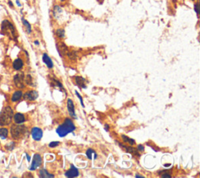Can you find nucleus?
<instances>
[{
    "instance_id": "obj_18",
    "label": "nucleus",
    "mask_w": 200,
    "mask_h": 178,
    "mask_svg": "<svg viewBox=\"0 0 200 178\" xmlns=\"http://www.w3.org/2000/svg\"><path fill=\"white\" fill-rule=\"evenodd\" d=\"M39 176L42 178H45V177L53 178L54 177V175L49 173L45 169H42V170H40V171H39Z\"/></svg>"
},
{
    "instance_id": "obj_30",
    "label": "nucleus",
    "mask_w": 200,
    "mask_h": 178,
    "mask_svg": "<svg viewBox=\"0 0 200 178\" xmlns=\"http://www.w3.org/2000/svg\"><path fill=\"white\" fill-rule=\"evenodd\" d=\"M137 149H138V151H144V150H145V148H144L143 145H138V148H137Z\"/></svg>"
},
{
    "instance_id": "obj_22",
    "label": "nucleus",
    "mask_w": 200,
    "mask_h": 178,
    "mask_svg": "<svg viewBox=\"0 0 200 178\" xmlns=\"http://www.w3.org/2000/svg\"><path fill=\"white\" fill-rule=\"evenodd\" d=\"M92 155H96V156H97V154L95 153V151H94V150H92V149L91 148L88 149L87 151H86V156H87L88 159H92Z\"/></svg>"
},
{
    "instance_id": "obj_21",
    "label": "nucleus",
    "mask_w": 200,
    "mask_h": 178,
    "mask_svg": "<svg viewBox=\"0 0 200 178\" xmlns=\"http://www.w3.org/2000/svg\"><path fill=\"white\" fill-rule=\"evenodd\" d=\"M9 131L6 128H0V137L2 139H6L8 136Z\"/></svg>"
},
{
    "instance_id": "obj_38",
    "label": "nucleus",
    "mask_w": 200,
    "mask_h": 178,
    "mask_svg": "<svg viewBox=\"0 0 200 178\" xmlns=\"http://www.w3.org/2000/svg\"><path fill=\"white\" fill-rule=\"evenodd\" d=\"M136 177H143V176H140V175H138V174H137V175H136Z\"/></svg>"
},
{
    "instance_id": "obj_39",
    "label": "nucleus",
    "mask_w": 200,
    "mask_h": 178,
    "mask_svg": "<svg viewBox=\"0 0 200 178\" xmlns=\"http://www.w3.org/2000/svg\"><path fill=\"white\" fill-rule=\"evenodd\" d=\"M60 1H64V0H60Z\"/></svg>"
},
{
    "instance_id": "obj_36",
    "label": "nucleus",
    "mask_w": 200,
    "mask_h": 178,
    "mask_svg": "<svg viewBox=\"0 0 200 178\" xmlns=\"http://www.w3.org/2000/svg\"><path fill=\"white\" fill-rule=\"evenodd\" d=\"M35 45H38H38H39V42H38V41H37V40H36V41H35Z\"/></svg>"
},
{
    "instance_id": "obj_11",
    "label": "nucleus",
    "mask_w": 200,
    "mask_h": 178,
    "mask_svg": "<svg viewBox=\"0 0 200 178\" xmlns=\"http://www.w3.org/2000/svg\"><path fill=\"white\" fill-rule=\"evenodd\" d=\"M118 145H120L121 148H125V150L127 151V152L130 153V154H133V155H137V156H139L138 149L134 148L131 147V146H126V145H121V144H120V143H118Z\"/></svg>"
},
{
    "instance_id": "obj_26",
    "label": "nucleus",
    "mask_w": 200,
    "mask_h": 178,
    "mask_svg": "<svg viewBox=\"0 0 200 178\" xmlns=\"http://www.w3.org/2000/svg\"><path fill=\"white\" fill-rule=\"evenodd\" d=\"M25 82H27V84L30 85V86H32V85H33V78H32V77H31L30 75H27Z\"/></svg>"
},
{
    "instance_id": "obj_24",
    "label": "nucleus",
    "mask_w": 200,
    "mask_h": 178,
    "mask_svg": "<svg viewBox=\"0 0 200 178\" xmlns=\"http://www.w3.org/2000/svg\"><path fill=\"white\" fill-rule=\"evenodd\" d=\"M52 85H53V86H58V87H60L61 90H63V85L61 84L60 82H59L57 79H55V78H53V83H52Z\"/></svg>"
},
{
    "instance_id": "obj_19",
    "label": "nucleus",
    "mask_w": 200,
    "mask_h": 178,
    "mask_svg": "<svg viewBox=\"0 0 200 178\" xmlns=\"http://www.w3.org/2000/svg\"><path fill=\"white\" fill-rule=\"evenodd\" d=\"M21 21H22V23H23V26L25 27L26 31H27L28 34L31 33V25L30 24L29 22L27 21V20H25L24 18H23V17L21 18Z\"/></svg>"
},
{
    "instance_id": "obj_10",
    "label": "nucleus",
    "mask_w": 200,
    "mask_h": 178,
    "mask_svg": "<svg viewBox=\"0 0 200 178\" xmlns=\"http://www.w3.org/2000/svg\"><path fill=\"white\" fill-rule=\"evenodd\" d=\"M38 94L35 90H31L29 92L25 93V94L23 95L24 99L28 100H35L38 98Z\"/></svg>"
},
{
    "instance_id": "obj_3",
    "label": "nucleus",
    "mask_w": 200,
    "mask_h": 178,
    "mask_svg": "<svg viewBox=\"0 0 200 178\" xmlns=\"http://www.w3.org/2000/svg\"><path fill=\"white\" fill-rule=\"evenodd\" d=\"M27 127L23 125H12L10 128V134L12 137L15 140H19L25 135L27 133Z\"/></svg>"
},
{
    "instance_id": "obj_14",
    "label": "nucleus",
    "mask_w": 200,
    "mask_h": 178,
    "mask_svg": "<svg viewBox=\"0 0 200 178\" xmlns=\"http://www.w3.org/2000/svg\"><path fill=\"white\" fill-rule=\"evenodd\" d=\"M42 61L43 62L45 63V65H47V67L49 68H53V63L52 61V59L48 56V54L46 53H44L42 55Z\"/></svg>"
},
{
    "instance_id": "obj_7",
    "label": "nucleus",
    "mask_w": 200,
    "mask_h": 178,
    "mask_svg": "<svg viewBox=\"0 0 200 178\" xmlns=\"http://www.w3.org/2000/svg\"><path fill=\"white\" fill-rule=\"evenodd\" d=\"M31 136H32V138L35 141H40L43 136L42 130L38 127H34L33 129H31Z\"/></svg>"
},
{
    "instance_id": "obj_17",
    "label": "nucleus",
    "mask_w": 200,
    "mask_h": 178,
    "mask_svg": "<svg viewBox=\"0 0 200 178\" xmlns=\"http://www.w3.org/2000/svg\"><path fill=\"white\" fill-rule=\"evenodd\" d=\"M23 96V93H22L21 90H17V91H16L14 92V94H13V96H12L11 100L12 102H17Z\"/></svg>"
},
{
    "instance_id": "obj_23",
    "label": "nucleus",
    "mask_w": 200,
    "mask_h": 178,
    "mask_svg": "<svg viewBox=\"0 0 200 178\" xmlns=\"http://www.w3.org/2000/svg\"><path fill=\"white\" fill-rule=\"evenodd\" d=\"M67 57H69L70 60H72V61H75L76 59H77V57H78V56H77V53H76L75 51H70V52L68 51Z\"/></svg>"
},
{
    "instance_id": "obj_29",
    "label": "nucleus",
    "mask_w": 200,
    "mask_h": 178,
    "mask_svg": "<svg viewBox=\"0 0 200 178\" xmlns=\"http://www.w3.org/2000/svg\"><path fill=\"white\" fill-rule=\"evenodd\" d=\"M194 9H195V13L197 14V15H198V14H199V10H198V3L195 4Z\"/></svg>"
},
{
    "instance_id": "obj_32",
    "label": "nucleus",
    "mask_w": 200,
    "mask_h": 178,
    "mask_svg": "<svg viewBox=\"0 0 200 178\" xmlns=\"http://www.w3.org/2000/svg\"><path fill=\"white\" fill-rule=\"evenodd\" d=\"M162 177H171V175H169V173H164L163 175H162Z\"/></svg>"
},
{
    "instance_id": "obj_6",
    "label": "nucleus",
    "mask_w": 200,
    "mask_h": 178,
    "mask_svg": "<svg viewBox=\"0 0 200 178\" xmlns=\"http://www.w3.org/2000/svg\"><path fill=\"white\" fill-rule=\"evenodd\" d=\"M42 163V159L41 155H38V154H35L34 155L33 161H32L31 167H30V170H35L38 167L41 166Z\"/></svg>"
},
{
    "instance_id": "obj_20",
    "label": "nucleus",
    "mask_w": 200,
    "mask_h": 178,
    "mask_svg": "<svg viewBox=\"0 0 200 178\" xmlns=\"http://www.w3.org/2000/svg\"><path fill=\"white\" fill-rule=\"evenodd\" d=\"M121 137H122V140H123V141H124V143H128V144H129L130 145H134V144H135V141H134V140L131 139V138L128 137V136L122 135L121 136Z\"/></svg>"
},
{
    "instance_id": "obj_1",
    "label": "nucleus",
    "mask_w": 200,
    "mask_h": 178,
    "mask_svg": "<svg viewBox=\"0 0 200 178\" xmlns=\"http://www.w3.org/2000/svg\"><path fill=\"white\" fill-rule=\"evenodd\" d=\"M75 129L76 127L73 121L69 118H66L64 122L62 125L59 126L58 128L56 129V132L60 137H64L68 133L74 132Z\"/></svg>"
},
{
    "instance_id": "obj_2",
    "label": "nucleus",
    "mask_w": 200,
    "mask_h": 178,
    "mask_svg": "<svg viewBox=\"0 0 200 178\" xmlns=\"http://www.w3.org/2000/svg\"><path fill=\"white\" fill-rule=\"evenodd\" d=\"M14 117V111L10 106L4 108L0 112V126H8L11 123Z\"/></svg>"
},
{
    "instance_id": "obj_16",
    "label": "nucleus",
    "mask_w": 200,
    "mask_h": 178,
    "mask_svg": "<svg viewBox=\"0 0 200 178\" xmlns=\"http://www.w3.org/2000/svg\"><path fill=\"white\" fill-rule=\"evenodd\" d=\"M57 50H58L60 54H66V53H67L68 51H69L68 50L67 46L65 45L64 43H60V44L57 45Z\"/></svg>"
},
{
    "instance_id": "obj_34",
    "label": "nucleus",
    "mask_w": 200,
    "mask_h": 178,
    "mask_svg": "<svg viewBox=\"0 0 200 178\" xmlns=\"http://www.w3.org/2000/svg\"><path fill=\"white\" fill-rule=\"evenodd\" d=\"M109 126L107 124H106L105 125V129L106 130V131H109Z\"/></svg>"
},
{
    "instance_id": "obj_37",
    "label": "nucleus",
    "mask_w": 200,
    "mask_h": 178,
    "mask_svg": "<svg viewBox=\"0 0 200 178\" xmlns=\"http://www.w3.org/2000/svg\"><path fill=\"white\" fill-rule=\"evenodd\" d=\"M170 166H171V164H165V165H164V167H170Z\"/></svg>"
},
{
    "instance_id": "obj_40",
    "label": "nucleus",
    "mask_w": 200,
    "mask_h": 178,
    "mask_svg": "<svg viewBox=\"0 0 200 178\" xmlns=\"http://www.w3.org/2000/svg\"><path fill=\"white\" fill-rule=\"evenodd\" d=\"M193 1H194V0H193Z\"/></svg>"
},
{
    "instance_id": "obj_8",
    "label": "nucleus",
    "mask_w": 200,
    "mask_h": 178,
    "mask_svg": "<svg viewBox=\"0 0 200 178\" xmlns=\"http://www.w3.org/2000/svg\"><path fill=\"white\" fill-rule=\"evenodd\" d=\"M65 176L66 177H77L79 176V171L74 165L71 164L70 170L65 173Z\"/></svg>"
},
{
    "instance_id": "obj_33",
    "label": "nucleus",
    "mask_w": 200,
    "mask_h": 178,
    "mask_svg": "<svg viewBox=\"0 0 200 178\" xmlns=\"http://www.w3.org/2000/svg\"><path fill=\"white\" fill-rule=\"evenodd\" d=\"M16 3H17V5L19 7H20V6H21V4H20V2L19 0H16Z\"/></svg>"
},
{
    "instance_id": "obj_27",
    "label": "nucleus",
    "mask_w": 200,
    "mask_h": 178,
    "mask_svg": "<svg viewBox=\"0 0 200 178\" xmlns=\"http://www.w3.org/2000/svg\"><path fill=\"white\" fill-rule=\"evenodd\" d=\"M75 94H76V95L78 96V97L79 98L80 101H81V103H82V107H83V108H85V104H84V102H83V99H82V97L81 96V95H80L79 93H78V91H77V90H76V91H75Z\"/></svg>"
},
{
    "instance_id": "obj_35",
    "label": "nucleus",
    "mask_w": 200,
    "mask_h": 178,
    "mask_svg": "<svg viewBox=\"0 0 200 178\" xmlns=\"http://www.w3.org/2000/svg\"><path fill=\"white\" fill-rule=\"evenodd\" d=\"M26 155H27V161H28V162H30V161H31V157H30L29 155H27V154H26Z\"/></svg>"
},
{
    "instance_id": "obj_15",
    "label": "nucleus",
    "mask_w": 200,
    "mask_h": 178,
    "mask_svg": "<svg viewBox=\"0 0 200 178\" xmlns=\"http://www.w3.org/2000/svg\"><path fill=\"white\" fill-rule=\"evenodd\" d=\"M23 62L20 58L16 59L15 61H14V63H13V68L17 71L20 70V69L23 68Z\"/></svg>"
},
{
    "instance_id": "obj_12",
    "label": "nucleus",
    "mask_w": 200,
    "mask_h": 178,
    "mask_svg": "<svg viewBox=\"0 0 200 178\" xmlns=\"http://www.w3.org/2000/svg\"><path fill=\"white\" fill-rule=\"evenodd\" d=\"M13 118L15 123L17 124H21L25 122V116L21 113H16Z\"/></svg>"
},
{
    "instance_id": "obj_31",
    "label": "nucleus",
    "mask_w": 200,
    "mask_h": 178,
    "mask_svg": "<svg viewBox=\"0 0 200 178\" xmlns=\"http://www.w3.org/2000/svg\"><path fill=\"white\" fill-rule=\"evenodd\" d=\"M8 4H9V6H10V7H14V4H13V2H12V1L11 0H9V1H8Z\"/></svg>"
},
{
    "instance_id": "obj_13",
    "label": "nucleus",
    "mask_w": 200,
    "mask_h": 178,
    "mask_svg": "<svg viewBox=\"0 0 200 178\" xmlns=\"http://www.w3.org/2000/svg\"><path fill=\"white\" fill-rule=\"evenodd\" d=\"M75 82L77 83L80 88H84L85 89L87 86H86V80L82 76H76L75 77Z\"/></svg>"
},
{
    "instance_id": "obj_4",
    "label": "nucleus",
    "mask_w": 200,
    "mask_h": 178,
    "mask_svg": "<svg viewBox=\"0 0 200 178\" xmlns=\"http://www.w3.org/2000/svg\"><path fill=\"white\" fill-rule=\"evenodd\" d=\"M1 30H2V33H3L4 35H9V36H11V37L14 38V39H17L15 27L13 25V24L9 21H7V20H5V21H2V25H1Z\"/></svg>"
},
{
    "instance_id": "obj_28",
    "label": "nucleus",
    "mask_w": 200,
    "mask_h": 178,
    "mask_svg": "<svg viewBox=\"0 0 200 178\" xmlns=\"http://www.w3.org/2000/svg\"><path fill=\"white\" fill-rule=\"evenodd\" d=\"M59 145H60V142H59V141H53V142H51V143L49 144V146L50 148H55L57 147V146H58Z\"/></svg>"
},
{
    "instance_id": "obj_25",
    "label": "nucleus",
    "mask_w": 200,
    "mask_h": 178,
    "mask_svg": "<svg viewBox=\"0 0 200 178\" xmlns=\"http://www.w3.org/2000/svg\"><path fill=\"white\" fill-rule=\"evenodd\" d=\"M56 34H57V35L58 36L59 38H63L64 37V35H65L64 30L63 29L57 30V32H56Z\"/></svg>"
},
{
    "instance_id": "obj_9",
    "label": "nucleus",
    "mask_w": 200,
    "mask_h": 178,
    "mask_svg": "<svg viewBox=\"0 0 200 178\" xmlns=\"http://www.w3.org/2000/svg\"><path fill=\"white\" fill-rule=\"evenodd\" d=\"M66 106H67V110L69 114H70V116L74 118V119H77V116H76L75 114V110H74V102H73V100H72L71 99H70V98L67 99Z\"/></svg>"
},
{
    "instance_id": "obj_5",
    "label": "nucleus",
    "mask_w": 200,
    "mask_h": 178,
    "mask_svg": "<svg viewBox=\"0 0 200 178\" xmlns=\"http://www.w3.org/2000/svg\"><path fill=\"white\" fill-rule=\"evenodd\" d=\"M14 80L17 87L20 89L24 88V75L23 73H19V74L16 75L14 78Z\"/></svg>"
}]
</instances>
